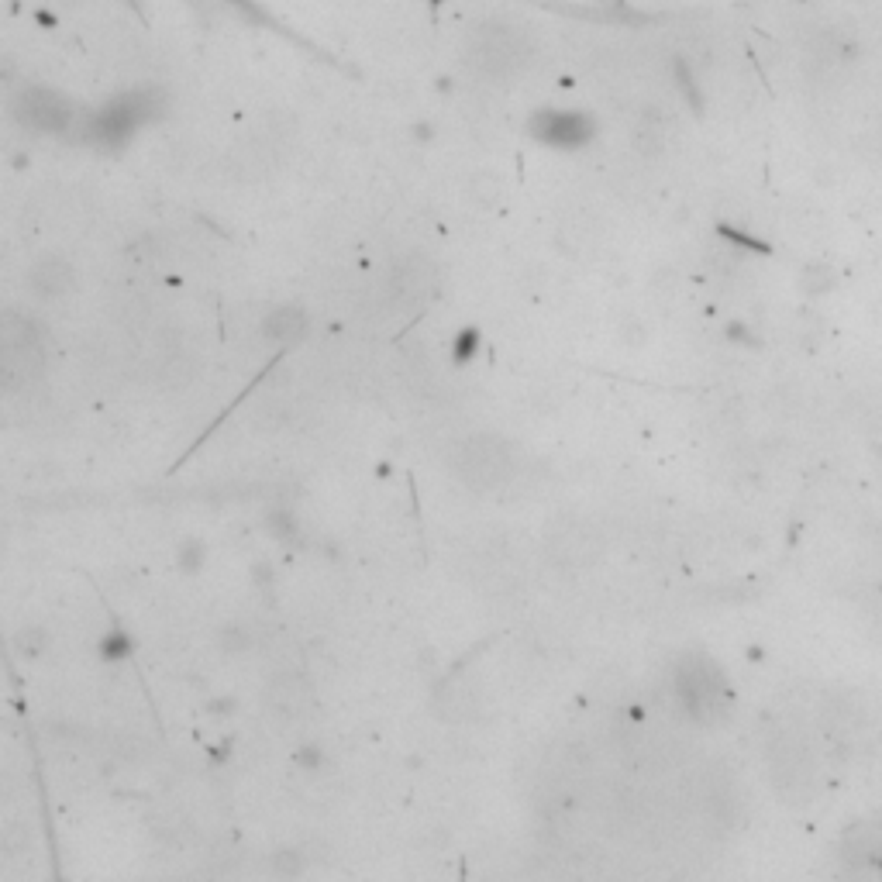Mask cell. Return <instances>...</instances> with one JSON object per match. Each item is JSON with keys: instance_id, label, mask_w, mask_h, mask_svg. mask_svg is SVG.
Wrapping results in <instances>:
<instances>
[{"instance_id": "cell-1", "label": "cell", "mask_w": 882, "mask_h": 882, "mask_svg": "<svg viewBox=\"0 0 882 882\" xmlns=\"http://www.w3.org/2000/svg\"><path fill=\"white\" fill-rule=\"evenodd\" d=\"M535 59V38L507 18H486L466 38V66L476 76L493 83H507L524 73Z\"/></svg>"}, {"instance_id": "cell-2", "label": "cell", "mask_w": 882, "mask_h": 882, "mask_svg": "<svg viewBox=\"0 0 882 882\" xmlns=\"http://www.w3.org/2000/svg\"><path fill=\"white\" fill-rule=\"evenodd\" d=\"M166 107V97L159 94L156 87H142V90H125V94L104 100L94 114L83 125V138L90 145L104 152H118L131 142L138 128H145L149 121H156Z\"/></svg>"}, {"instance_id": "cell-3", "label": "cell", "mask_w": 882, "mask_h": 882, "mask_svg": "<svg viewBox=\"0 0 882 882\" xmlns=\"http://www.w3.org/2000/svg\"><path fill=\"white\" fill-rule=\"evenodd\" d=\"M448 466L452 473L476 493H490L504 486V479L514 469V455L510 445L497 435H469L459 438L448 452Z\"/></svg>"}, {"instance_id": "cell-4", "label": "cell", "mask_w": 882, "mask_h": 882, "mask_svg": "<svg viewBox=\"0 0 882 882\" xmlns=\"http://www.w3.org/2000/svg\"><path fill=\"white\" fill-rule=\"evenodd\" d=\"M45 366L42 352V331L32 317H21L14 311L4 314V331H0V373H4L7 390L35 383Z\"/></svg>"}, {"instance_id": "cell-5", "label": "cell", "mask_w": 882, "mask_h": 882, "mask_svg": "<svg viewBox=\"0 0 882 882\" xmlns=\"http://www.w3.org/2000/svg\"><path fill=\"white\" fill-rule=\"evenodd\" d=\"M11 118L32 135H66L76 125V104L63 90L28 83L11 97Z\"/></svg>"}, {"instance_id": "cell-6", "label": "cell", "mask_w": 882, "mask_h": 882, "mask_svg": "<svg viewBox=\"0 0 882 882\" xmlns=\"http://www.w3.org/2000/svg\"><path fill=\"white\" fill-rule=\"evenodd\" d=\"M545 548L555 566L586 569L603 555V535L597 524L583 521V517H559L555 524H548Z\"/></svg>"}, {"instance_id": "cell-7", "label": "cell", "mask_w": 882, "mask_h": 882, "mask_svg": "<svg viewBox=\"0 0 882 882\" xmlns=\"http://www.w3.org/2000/svg\"><path fill=\"white\" fill-rule=\"evenodd\" d=\"M528 135L538 145H548V149L576 152L597 138V121L586 111H552V107H545V111L531 114Z\"/></svg>"}, {"instance_id": "cell-8", "label": "cell", "mask_w": 882, "mask_h": 882, "mask_svg": "<svg viewBox=\"0 0 882 882\" xmlns=\"http://www.w3.org/2000/svg\"><path fill=\"white\" fill-rule=\"evenodd\" d=\"M676 696L696 721H703L710 710H721V700H727V686L721 683V672H714L707 662L686 659L676 672Z\"/></svg>"}, {"instance_id": "cell-9", "label": "cell", "mask_w": 882, "mask_h": 882, "mask_svg": "<svg viewBox=\"0 0 882 882\" xmlns=\"http://www.w3.org/2000/svg\"><path fill=\"white\" fill-rule=\"evenodd\" d=\"M76 283V269L69 266L63 255H42L28 266L25 286L38 300H63Z\"/></svg>"}, {"instance_id": "cell-10", "label": "cell", "mask_w": 882, "mask_h": 882, "mask_svg": "<svg viewBox=\"0 0 882 882\" xmlns=\"http://www.w3.org/2000/svg\"><path fill=\"white\" fill-rule=\"evenodd\" d=\"M307 328H311V317H307L304 307H297V304L276 307V311H269L266 321H262V335L276 345L300 342V338L307 335Z\"/></svg>"}, {"instance_id": "cell-11", "label": "cell", "mask_w": 882, "mask_h": 882, "mask_svg": "<svg viewBox=\"0 0 882 882\" xmlns=\"http://www.w3.org/2000/svg\"><path fill=\"white\" fill-rule=\"evenodd\" d=\"M266 703H269V721H293L300 710V703H304V686L297 683L293 676H280L273 679V686L266 690Z\"/></svg>"}, {"instance_id": "cell-12", "label": "cell", "mask_w": 882, "mask_h": 882, "mask_svg": "<svg viewBox=\"0 0 882 882\" xmlns=\"http://www.w3.org/2000/svg\"><path fill=\"white\" fill-rule=\"evenodd\" d=\"M428 286H431V276L421 273V269H417V262H404V266H400L397 273L390 276V290H393V300H397V307L417 304V300L428 293Z\"/></svg>"}, {"instance_id": "cell-13", "label": "cell", "mask_w": 882, "mask_h": 882, "mask_svg": "<svg viewBox=\"0 0 882 882\" xmlns=\"http://www.w3.org/2000/svg\"><path fill=\"white\" fill-rule=\"evenodd\" d=\"M555 242H559V249H562V252H569V255L590 252L593 245H597V224H593L590 218H569V221L559 228Z\"/></svg>"}, {"instance_id": "cell-14", "label": "cell", "mask_w": 882, "mask_h": 882, "mask_svg": "<svg viewBox=\"0 0 882 882\" xmlns=\"http://www.w3.org/2000/svg\"><path fill=\"white\" fill-rule=\"evenodd\" d=\"M500 193H504V183H500V176L493 173V169H476V173L466 180V200L476 207H483V211L497 207Z\"/></svg>"}, {"instance_id": "cell-15", "label": "cell", "mask_w": 882, "mask_h": 882, "mask_svg": "<svg viewBox=\"0 0 882 882\" xmlns=\"http://www.w3.org/2000/svg\"><path fill=\"white\" fill-rule=\"evenodd\" d=\"M97 652H100V659H104L107 665H118V662H125L131 652H135V641H131L128 631L111 628L104 638L97 641Z\"/></svg>"}, {"instance_id": "cell-16", "label": "cell", "mask_w": 882, "mask_h": 882, "mask_svg": "<svg viewBox=\"0 0 882 882\" xmlns=\"http://www.w3.org/2000/svg\"><path fill=\"white\" fill-rule=\"evenodd\" d=\"M479 342H483L479 328L455 331V338H452V362H455V366H466V362H473L479 355Z\"/></svg>"}, {"instance_id": "cell-17", "label": "cell", "mask_w": 882, "mask_h": 882, "mask_svg": "<svg viewBox=\"0 0 882 882\" xmlns=\"http://www.w3.org/2000/svg\"><path fill=\"white\" fill-rule=\"evenodd\" d=\"M204 559H207V548L200 545V541H183L180 545V552H176V562H180V569L183 572H200V566H204Z\"/></svg>"}, {"instance_id": "cell-18", "label": "cell", "mask_w": 882, "mask_h": 882, "mask_svg": "<svg viewBox=\"0 0 882 882\" xmlns=\"http://www.w3.org/2000/svg\"><path fill=\"white\" fill-rule=\"evenodd\" d=\"M269 535H273L276 541L297 538V521H293L290 510H273V514H269Z\"/></svg>"}, {"instance_id": "cell-19", "label": "cell", "mask_w": 882, "mask_h": 882, "mask_svg": "<svg viewBox=\"0 0 882 882\" xmlns=\"http://www.w3.org/2000/svg\"><path fill=\"white\" fill-rule=\"evenodd\" d=\"M45 645H49V634H45L42 628H25L18 634V648L28 655V659H38Z\"/></svg>"}, {"instance_id": "cell-20", "label": "cell", "mask_w": 882, "mask_h": 882, "mask_svg": "<svg viewBox=\"0 0 882 882\" xmlns=\"http://www.w3.org/2000/svg\"><path fill=\"white\" fill-rule=\"evenodd\" d=\"M218 645L224 648V652H242V648L252 645V631L249 628H238V624H231V628L221 631Z\"/></svg>"}, {"instance_id": "cell-21", "label": "cell", "mask_w": 882, "mask_h": 882, "mask_svg": "<svg viewBox=\"0 0 882 882\" xmlns=\"http://www.w3.org/2000/svg\"><path fill=\"white\" fill-rule=\"evenodd\" d=\"M297 765L304 772H321V765H324V752L317 745H304V748H297Z\"/></svg>"}, {"instance_id": "cell-22", "label": "cell", "mask_w": 882, "mask_h": 882, "mask_svg": "<svg viewBox=\"0 0 882 882\" xmlns=\"http://www.w3.org/2000/svg\"><path fill=\"white\" fill-rule=\"evenodd\" d=\"M410 135H414L417 142H431V135H435V128H431V125H414V131H410Z\"/></svg>"}, {"instance_id": "cell-23", "label": "cell", "mask_w": 882, "mask_h": 882, "mask_svg": "<svg viewBox=\"0 0 882 882\" xmlns=\"http://www.w3.org/2000/svg\"><path fill=\"white\" fill-rule=\"evenodd\" d=\"M231 707H235V700H214V703H211L214 714H228Z\"/></svg>"}]
</instances>
